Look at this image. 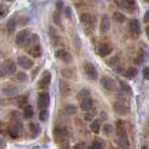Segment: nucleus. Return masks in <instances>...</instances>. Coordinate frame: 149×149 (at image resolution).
<instances>
[{
	"label": "nucleus",
	"instance_id": "9b49d317",
	"mask_svg": "<svg viewBox=\"0 0 149 149\" xmlns=\"http://www.w3.org/2000/svg\"><path fill=\"white\" fill-rule=\"evenodd\" d=\"M50 82H51V74L48 70H45L42 73L41 77L38 80V87L42 88H46L47 87H49Z\"/></svg>",
	"mask_w": 149,
	"mask_h": 149
},
{
	"label": "nucleus",
	"instance_id": "412c9836",
	"mask_svg": "<svg viewBox=\"0 0 149 149\" xmlns=\"http://www.w3.org/2000/svg\"><path fill=\"white\" fill-rule=\"evenodd\" d=\"M39 43V36L38 35H36V34H33L30 36L29 37V39H28V41L26 42V44H25V49H28L29 48H31V47L33 46H35L36 44H38Z\"/></svg>",
	"mask_w": 149,
	"mask_h": 149
},
{
	"label": "nucleus",
	"instance_id": "7c9ffc66",
	"mask_svg": "<svg viewBox=\"0 0 149 149\" xmlns=\"http://www.w3.org/2000/svg\"><path fill=\"white\" fill-rule=\"evenodd\" d=\"M115 130L113 128V126H112L111 124H104V128H102V132H104V135H106V136H110V135H112L114 133Z\"/></svg>",
	"mask_w": 149,
	"mask_h": 149
},
{
	"label": "nucleus",
	"instance_id": "0eeeda50",
	"mask_svg": "<svg viewBox=\"0 0 149 149\" xmlns=\"http://www.w3.org/2000/svg\"><path fill=\"white\" fill-rule=\"evenodd\" d=\"M100 83H101L102 87L108 91H114L116 88V84L115 80L108 76L102 77L100 79Z\"/></svg>",
	"mask_w": 149,
	"mask_h": 149
},
{
	"label": "nucleus",
	"instance_id": "72a5a7b5",
	"mask_svg": "<svg viewBox=\"0 0 149 149\" xmlns=\"http://www.w3.org/2000/svg\"><path fill=\"white\" fill-rule=\"evenodd\" d=\"M49 118V110L48 109H41L40 113H39V119L43 122H46L48 121Z\"/></svg>",
	"mask_w": 149,
	"mask_h": 149
},
{
	"label": "nucleus",
	"instance_id": "393cba45",
	"mask_svg": "<svg viewBox=\"0 0 149 149\" xmlns=\"http://www.w3.org/2000/svg\"><path fill=\"white\" fill-rule=\"evenodd\" d=\"M138 74V70L134 67H130L124 72V77L128 79H133Z\"/></svg>",
	"mask_w": 149,
	"mask_h": 149
},
{
	"label": "nucleus",
	"instance_id": "ea45409f",
	"mask_svg": "<svg viewBox=\"0 0 149 149\" xmlns=\"http://www.w3.org/2000/svg\"><path fill=\"white\" fill-rule=\"evenodd\" d=\"M119 63V59L116 57V56H115V57L113 58H111L109 60V62H108V64L110 65V66H116V65H118Z\"/></svg>",
	"mask_w": 149,
	"mask_h": 149
},
{
	"label": "nucleus",
	"instance_id": "e433bc0d",
	"mask_svg": "<svg viewBox=\"0 0 149 149\" xmlns=\"http://www.w3.org/2000/svg\"><path fill=\"white\" fill-rule=\"evenodd\" d=\"M16 78H17L18 81L22 83V82H26L28 80V76H27V74H25L24 72H19L16 76Z\"/></svg>",
	"mask_w": 149,
	"mask_h": 149
},
{
	"label": "nucleus",
	"instance_id": "f257e3e1",
	"mask_svg": "<svg viewBox=\"0 0 149 149\" xmlns=\"http://www.w3.org/2000/svg\"><path fill=\"white\" fill-rule=\"evenodd\" d=\"M116 127H118V136H116V144L120 148H129L130 147V141L126 130L124 129L123 123L120 120L116 122Z\"/></svg>",
	"mask_w": 149,
	"mask_h": 149
},
{
	"label": "nucleus",
	"instance_id": "c85d7f7f",
	"mask_svg": "<svg viewBox=\"0 0 149 149\" xmlns=\"http://www.w3.org/2000/svg\"><path fill=\"white\" fill-rule=\"evenodd\" d=\"M90 128H91L92 132L98 134L100 132V130H101V121L99 119L93 120L91 122V126H90Z\"/></svg>",
	"mask_w": 149,
	"mask_h": 149
},
{
	"label": "nucleus",
	"instance_id": "8fccbe9b",
	"mask_svg": "<svg viewBox=\"0 0 149 149\" xmlns=\"http://www.w3.org/2000/svg\"><path fill=\"white\" fill-rule=\"evenodd\" d=\"M7 1H8V2H14V1H16V0H7Z\"/></svg>",
	"mask_w": 149,
	"mask_h": 149
},
{
	"label": "nucleus",
	"instance_id": "bb28decb",
	"mask_svg": "<svg viewBox=\"0 0 149 149\" xmlns=\"http://www.w3.org/2000/svg\"><path fill=\"white\" fill-rule=\"evenodd\" d=\"M49 34L50 40L52 41L53 43H57V42L59 41V39H60L59 35H58V33H57V30H56L54 27L49 26Z\"/></svg>",
	"mask_w": 149,
	"mask_h": 149
},
{
	"label": "nucleus",
	"instance_id": "9d476101",
	"mask_svg": "<svg viewBox=\"0 0 149 149\" xmlns=\"http://www.w3.org/2000/svg\"><path fill=\"white\" fill-rule=\"evenodd\" d=\"M55 57L57 59H59V60H61V61H63V62L65 63H70L72 62V60H73L72 55L70 54L67 50H65L63 49H58L57 51H56Z\"/></svg>",
	"mask_w": 149,
	"mask_h": 149
},
{
	"label": "nucleus",
	"instance_id": "f3484780",
	"mask_svg": "<svg viewBox=\"0 0 149 149\" xmlns=\"http://www.w3.org/2000/svg\"><path fill=\"white\" fill-rule=\"evenodd\" d=\"M149 57V53H148V50L146 49V48H141L139 49V52L137 54V57L135 59V61H137V63L138 64H141L144 62H146V60Z\"/></svg>",
	"mask_w": 149,
	"mask_h": 149
},
{
	"label": "nucleus",
	"instance_id": "a211bd4d",
	"mask_svg": "<svg viewBox=\"0 0 149 149\" xmlns=\"http://www.w3.org/2000/svg\"><path fill=\"white\" fill-rule=\"evenodd\" d=\"M129 28H130V33H132V35L138 36V35H140V33H141V25H140L139 21L136 20V19H133V20L130 22Z\"/></svg>",
	"mask_w": 149,
	"mask_h": 149
},
{
	"label": "nucleus",
	"instance_id": "b1692460",
	"mask_svg": "<svg viewBox=\"0 0 149 149\" xmlns=\"http://www.w3.org/2000/svg\"><path fill=\"white\" fill-rule=\"evenodd\" d=\"M14 102H15L16 105H18L20 108H22V109L28 104V100H27L26 96L15 97V98H14Z\"/></svg>",
	"mask_w": 149,
	"mask_h": 149
},
{
	"label": "nucleus",
	"instance_id": "cd10ccee",
	"mask_svg": "<svg viewBox=\"0 0 149 149\" xmlns=\"http://www.w3.org/2000/svg\"><path fill=\"white\" fill-rule=\"evenodd\" d=\"M90 96H91V91L88 90V88H83L78 91L77 98V100L82 101V100L85 99V98H88Z\"/></svg>",
	"mask_w": 149,
	"mask_h": 149
},
{
	"label": "nucleus",
	"instance_id": "37998d69",
	"mask_svg": "<svg viewBox=\"0 0 149 149\" xmlns=\"http://www.w3.org/2000/svg\"><path fill=\"white\" fill-rule=\"evenodd\" d=\"M143 77L144 79L149 80V66H144L143 68Z\"/></svg>",
	"mask_w": 149,
	"mask_h": 149
},
{
	"label": "nucleus",
	"instance_id": "5701e85b",
	"mask_svg": "<svg viewBox=\"0 0 149 149\" xmlns=\"http://www.w3.org/2000/svg\"><path fill=\"white\" fill-rule=\"evenodd\" d=\"M16 26H17V22L13 17L9 18L8 22H7V30L8 32V34H12L14 31L16 30Z\"/></svg>",
	"mask_w": 149,
	"mask_h": 149
},
{
	"label": "nucleus",
	"instance_id": "f8f14e48",
	"mask_svg": "<svg viewBox=\"0 0 149 149\" xmlns=\"http://www.w3.org/2000/svg\"><path fill=\"white\" fill-rule=\"evenodd\" d=\"M112 50H113L112 46L107 43H101L97 47V53L101 57H105V56L109 55Z\"/></svg>",
	"mask_w": 149,
	"mask_h": 149
},
{
	"label": "nucleus",
	"instance_id": "3c124183",
	"mask_svg": "<svg viewBox=\"0 0 149 149\" xmlns=\"http://www.w3.org/2000/svg\"><path fill=\"white\" fill-rule=\"evenodd\" d=\"M94 1H95V2H100L101 0H94Z\"/></svg>",
	"mask_w": 149,
	"mask_h": 149
},
{
	"label": "nucleus",
	"instance_id": "ddd939ff",
	"mask_svg": "<svg viewBox=\"0 0 149 149\" xmlns=\"http://www.w3.org/2000/svg\"><path fill=\"white\" fill-rule=\"evenodd\" d=\"M110 30V20L107 15H104L100 22V32L102 35H105Z\"/></svg>",
	"mask_w": 149,
	"mask_h": 149
},
{
	"label": "nucleus",
	"instance_id": "c03bdc74",
	"mask_svg": "<svg viewBox=\"0 0 149 149\" xmlns=\"http://www.w3.org/2000/svg\"><path fill=\"white\" fill-rule=\"evenodd\" d=\"M84 118H85L86 121H91L94 118V114L91 111H88V113H86V115L84 116Z\"/></svg>",
	"mask_w": 149,
	"mask_h": 149
},
{
	"label": "nucleus",
	"instance_id": "79ce46f5",
	"mask_svg": "<svg viewBox=\"0 0 149 149\" xmlns=\"http://www.w3.org/2000/svg\"><path fill=\"white\" fill-rule=\"evenodd\" d=\"M8 13V8L5 7L4 5H1V8H0V15H1V18H4L5 16Z\"/></svg>",
	"mask_w": 149,
	"mask_h": 149
},
{
	"label": "nucleus",
	"instance_id": "c9c22d12",
	"mask_svg": "<svg viewBox=\"0 0 149 149\" xmlns=\"http://www.w3.org/2000/svg\"><path fill=\"white\" fill-rule=\"evenodd\" d=\"M62 76L66 78H73L74 73L70 68H64L62 70Z\"/></svg>",
	"mask_w": 149,
	"mask_h": 149
},
{
	"label": "nucleus",
	"instance_id": "49530a36",
	"mask_svg": "<svg viewBox=\"0 0 149 149\" xmlns=\"http://www.w3.org/2000/svg\"><path fill=\"white\" fill-rule=\"evenodd\" d=\"M88 146L85 144V143H83V142H80V143H77L76 146H74V148H79V149H81V148H87Z\"/></svg>",
	"mask_w": 149,
	"mask_h": 149
},
{
	"label": "nucleus",
	"instance_id": "dca6fc26",
	"mask_svg": "<svg viewBox=\"0 0 149 149\" xmlns=\"http://www.w3.org/2000/svg\"><path fill=\"white\" fill-rule=\"evenodd\" d=\"M28 51V53H29L32 57L34 58H39L42 56V54H43V50H42V47L40 46V44H36L35 46L31 47V48H29L28 49H26Z\"/></svg>",
	"mask_w": 149,
	"mask_h": 149
},
{
	"label": "nucleus",
	"instance_id": "4c0bfd02",
	"mask_svg": "<svg viewBox=\"0 0 149 149\" xmlns=\"http://www.w3.org/2000/svg\"><path fill=\"white\" fill-rule=\"evenodd\" d=\"M135 3V0H122V6L125 9H128L129 8H132Z\"/></svg>",
	"mask_w": 149,
	"mask_h": 149
},
{
	"label": "nucleus",
	"instance_id": "f03ea898",
	"mask_svg": "<svg viewBox=\"0 0 149 149\" xmlns=\"http://www.w3.org/2000/svg\"><path fill=\"white\" fill-rule=\"evenodd\" d=\"M53 135H54L55 141L57 142V143L60 144L61 147L62 148L69 147L66 130L63 129H61V128H55L53 130Z\"/></svg>",
	"mask_w": 149,
	"mask_h": 149
},
{
	"label": "nucleus",
	"instance_id": "423d86ee",
	"mask_svg": "<svg viewBox=\"0 0 149 149\" xmlns=\"http://www.w3.org/2000/svg\"><path fill=\"white\" fill-rule=\"evenodd\" d=\"M31 36V32L29 29H23L20 31L16 36L15 38V43L18 47H23L25 46L26 42L29 39V37Z\"/></svg>",
	"mask_w": 149,
	"mask_h": 149
},
{
	"label": "nucleus",
	"instance_id": "2f4dec72",
	"mask_svg": "<svg viewBox=\"0 0 149 149\" xmlns=\"http://www.w3.org/2000/svg\"><path fill=\"white\" fill-rule=\"evenodd\" d=\"M61 10H56L52 13V21L55 24L57 25H61V23H62V17H61Z\"/></svg>",
	"mask_w": 149,
	"mask_h": 149
},
{
	"label": "nucleus",
	"instance_id": "58836bf2",
	"mask_svg": "<svg viewBox=\"0 0 149 149\" xmlns=\"http://www.w3.org/2000/svg\"><path fill=\"white\" fill-rule=\"evenodd\" d=\"M102 147H104V146H102V142L98 141V140H95V141H93L91 143V146H90V148H91V149H101Z\"/></svg>",
	"mask_w": 149,
	"mask_h": 149
},
{
	"label": "nucleus",
	"instance_id": "c756f323",
	"mask_svg": "<svg viewBox=\"0 0 149 149\" xmlns=\"http://www.w3.org/2000/svg\"><path fill=\"white\" fill-rule=\"evenodd\" d=\"M119 85H120L121 91H122L123 92H125L126 94H132V88H130V86L129 85V84H127L122 80H120Z\"/></svg>",
	"mask_w": 149,
	"mask_h": 149
},
{
	"label": "nucleus",
	"instance_id": "09e8293b",
	"mask_svg": "<svg viewBox=\"0 0 149 149\" xmlns=\"http://www.w3.org/2000/svg\"><path fill=\"white\" fill-rule=\"evenodd\" d=\"M146 34L147 37L149 38V25H147V26L146 27Z\"/></svg>",
	"mask_w": 149,
	"mask_h": 149
},
{
	"label": "nucleus",
	"instance_id": "a18cd8bd",
	"mask_svg": "<svg viewBox=\"0 0 149 149\" xmlns=\"http://www.w3.org/2000/svg\"><path fill=\"white\" fill-rule=\"evenodd\" d=\"M55 7H56V8L58 9V10H62V9L64 8V4H63V0H57L56 3H55Z\"/></svg>",
	"mask_w": 149,
	"mask_h": 149
},
{
	"label": "nucleus",
	"instance_id": "4468645a",
	"mask_svg": "<svg viewBox=\"0 0 149 149\" xmlns=\"http://www.w3.org/2000/svg\"><path fill=\"white\" fill-rule=\"evenodd\" d=\"M3 93L6 96L8 97H16L19 92H20V88L16 85H8L5 88H3Z\"/></svg>",
	"mask_w": 149,
	"mask_h": 149
},
{
	"label": "nucleus",
	"instance_id": "6e6552de",
	"mask_svg": "<svg viewBox=\"0 0 149 149\" xmlns=\"http://www.w3.org/2000/svg\"><path fill=\"white\" fill-rule=\"evenodd\" d=\"M49 102H50V97L49 92L43 91L40 92L38 94V98H37V105L38 108L40 109H48L49 106Z\"/></svg>",
	"mask_w": 149,
	"mask_h": 149
},
{
	"label": "nucleus",
	"instance_id": "603ef678",
	"mask_svg": "<svg viewBox=\"0 0 149 149\" xmlns=\"http://www.w3.org/2000/svg\"><path fill=\"white\" fill-rule=\"evenodd\" d=\"M146 2H147V3H149V0H144Z\"/></svg>",
	"mask_w": 149,
	"mask_h": 149
},
{
	"label": "nucleus",
	"instance_id": "6ab92c4d",
	"mask_svg": "<svg viewBox=\"0 0 149 149\" xmlns=\"http://www.w3.org/2000/svg\"><path fill=\"white\" fill-rule=\"evenodd\" d=\"M80 107L83 111H91L93 107V100L91 99V97H88L85 98L84 100L81 101V104H80Z\"/></svg>",
	"mask_w": 149,
	"mask_h": 149
},
{
	"label": "nucleus",
	"instance_id": "1a4fd4ad",
	"mask_svg": "<svg viewBox=\"0 0 149 149\" xmlns=\"http://www.w3.org/2000/svg\"><path fill=\"white\" fill-rule=\"evenodd\" d=\"M17 63L19 64V66L22 67L24 70L32 69L33 66H34V62H33L29 57H27V56H25V55L19 56L18 59H17Z\"/></svg>",
	"mask_w": 149,
	"mask_h": 149
},
{
	"label": "nucleus",
	"instance_id": "39448f33",
	"mask_svg": "<svg viewBox=\"0 0 149 149\" xmlns=\"http://www.w3.org/2000/svg\"><path fill=\"white\" fill-rule=\"evenodd\" d=\"M84 72H85L86 77L91 79V80H96L98 78V71L96 67L94 66V64H92L90 62H86L84 63Z\"/></svg>",
	"mask_w": 149,
	"mask_h": 149
},
{
	"label": "nucleus",
	"instance_id": "a878e982",
	"mask_svg": "<svg viewBox=\"0 0 149 149\" xmlns=\"http://www.w3.org/2000/svg\"><path fill=\"white\" fill-rule=\"evenodd\" d=\"M22 115H23V118H26V119L32 118L33 116H34V108H33V106L28 104L24 108H23Z\"/></svg>",
	"mask_w": 149,
	"mask_h": 149
},
{
	"label": "nucleus",
	"instance_id": "473e14b6",
	"mask_svg": "<svg viewBox=\"0 0 149 149\" xmlns=\"http://www.w3.org/2000/svg\"><path fill=\"white\" fill-rule=\"evenodd\" d=\"M77 107L76 105H74V104H67L66 106L64 107V112H65V114H67L69 116H72V115H74L77 113Z\"/></svg>",
	"mask_w": 149,
	"mask_h": 149
},
{
	"label": "nucleus",
	"instance_id": "a19ab883",
	"mask_svg": "<svg viewBox=\"0 0 149 149\" xmlns=\"http://www.w3.org/2000/svg\"><path fill=\"white\" fill-rule=\"evenodd\" d=\"M64 14H65V16H66V18L68 19H71L72 18V15H73V10H72V8H70V7H65L64 8Z\"/></svg>",
	"mask_w": 149,
	"mask_h": 149
},
{
	"label": "nucleus",
	"instance_id": "20e7f679",
	"mask_svg": "<svg viewBox=\"0 0 149 149\" xmlns=\"http://www.w3.org/2000/svg\"><path fill=\"white\" fill-rule=\"evenodd\" d=\"M113 108L116 113L120 116H125L126 114H128L130 111V106L127 102H126L125 100H118L115 102Z\"/></svg>",
	"mask_w": 149,
	"mask_h": 149
},
{
	"label": "nucleus",
	"instance_id": "aec40b11",
	"mask_svg": "<svg viewBox=\"0 0 149 149\" xmlns=\"http://www.w3.org/2000/svg\"><path fill=\"white\" fill-rule=\"evenodd\" d=\"M80 22L84 24L87 25H93V22H94L95 19L92 15H91L90 13H82L80 15Z\"/></svg>",
	"mask_w": 149,
	"mask_h": 149
},
{
	"label": "nucleus",
	"instance_id": "f704fd0d",
	"mask_svg": "<svg viewBox=\"0 0 149 149\" xmlns=\"http://www.w3.org/2000/svg\"><path fill=\"white\" fill-rule=\"evenodd\" d=\"M114 19L118 22H124L126 21V16L121 12L116 11V12L114 13Z\"/></svg>",
	"mask_w": 149,
	"mask_h": 149
},
{
	"label": "nucleus",
	"instance_id": "7ed1b4c3",
	"mask_svg": "<svg viewBox=\"0 0 149 149\" xmlns=\"http://www.w3.org/2000/svg\"><path fill=\"white\" fill-rule=\"evenodd\" d=\"M16 64L12 60H6L4 63H1V68H0L1 77H4L6 76H13L16 73Z\"/></svg>",
	"mask_w": 149,
	"mask_h": 149
},
{
	"label": "nucleus",
	"instance_id": "de8ad7c7",
	"mask_svg": "<svg viewBox=\"0 0 149 149\" xmlns=\"http://www.w3.org/2000/svg\"><path fill=\"white\" fill-rule=\"evenodd\" d=\"M143 22L146 23H149V9L146 11L144 13V16H143Z\"/></svg>",
	"mask_w": 149,
	"mask_h": 149
},
{
	"label": "nucleus",
	"instance_id": "4be33fe9",
	"mask_svg": "<svg viewBox=\"0 0 149 149\" xmlns=\"http://www.w3.org/2000/svg\"><path fill=\"white\" fill-rule=\"evenodd\" d=\"M29 130L31 132V134L33 135V138L37 137L41 132V128L40 125L37 123H31L29 125Z\"/></svg>",
	"mask_w": 149,
	"mask_h": 149
},
{
	"label": "nucleus",
	"instance_id": "2eb2a0df",
	"mask_svg": "<svg viewBox=\"0 0 149 149\" xmlns=\"http://www.w3.org/2000/svg\"><path fill=\"white\" fill-rule=\"evenodd\" d=\"M59 90H60L61 94L64 97L69 96L71 94V91H72L71 87H70L69 84L65 80H63V79H61L59 81Z\"/></svg>",
	"mask_w": 149,
	"mask_h": 149
}]
</instances>
